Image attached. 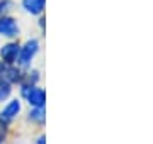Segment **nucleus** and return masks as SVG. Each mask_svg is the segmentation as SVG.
I'll list each match as a JSON object with an SVG mask.
<instances>
[{
  "label": "nucleus",
  "mask_w": 153,
  "mask_h": 144,
  "mask_svg": "<svg viewBox=\"0 0 153 144\" xmlns=\"http://www.w3.org/2000/svg\"><path fill=\"white\" fill-rule=\"evenodd\" d=\"M19 93L29 107H46V90L39 87V83L29 85L22 82L19 83Z\"/></svg>",
  "instance_id": "f257e3e1"
},
{
  "label": "nucleus",
  "mask_w": 153,
  "mask_h": 144,
  "mask_svg": "<svg viewBox=\"0 0 153 144\" xmlns=\"http://www.w3.org/2000/svg\"><path fill=\"white\" fill-rule=\"evenodd\" d=\"M39 49H41V43L39 39L31 37L27 39L26 43L21 44V51H19V58H17V63L22 70H27V68L33 66V61L36 60V56L39 54Z\"/></svg>",
  "instance_id": "f03ea898"
},
{
  "label": "nucleus",
  "mask_w": 153,
  "mask_h": 144,
  "mask_svg": "<svg viewBox=\"0 0 153 144\" xmlns=\"http://www.w3.org/2000/svg\"><path fill=\"white\" fill-rule=\"evenodd\" d=\"M22 114V98H9L0 109V127L7 131L9 126Z\"/></svg>",
  "instance_id": "7ed1b4c3"
},
{
  "label": "nucleus",
  "mask_w": 153,
  "mask_h": 144,
  "mask_svg": "<svg viewBox=\"0 0 153 144\" xmlns=\"http://www.w3.org/2000/svg\"><path fill=\"white\" fill-rule=\"evenodd\" d=\"M21 36V26L12 15L2 14L0 15V37L17 39Z\"/></svg>",
  "instance_id": "20e7f679"
},
{
  "label": "nucleus",
  "mask_w": 153,
  "mask_h": 144,
  "mask_svg": "<svg viewBox=\"0 0 153 144\" xmlns=\"http://www.w3.org/2000/svg\"><path fill=\"white\" fill-rule=\"evenodd\" d=\"M21 51V43L16 39H9V43L0 46V61L5 65H16Z\"/></svg>",
  "instance_id": "39448f33"
},
{
  "label": "nucleus",
  "mask_w": 153,
  "mask_h": 144,
  "mask_svg": "<svg viewBox=\"0 0 153 144\" xmlns=\"http://www.w3.org/2000/svg\"><path fill=\"white\" fill-rule=\"evenodd\" d=\"M24 71L19 65H5L4 66V71H2V76L5 78L9 83L12 85H19L24 80Z\"/></svg>",
  "instance_id": "423d86ee"
},
{
  "label": "nucleus",
  "mask_w": 153,
  "mask_h": 144,
  "mask_svg": "<svg viewBox=\"0 0 153 144\" xmlns=\"http://www.w3.org/2000/svg\"><path fill=\"white\" fill-rule=\"evenodd\" d=\"M21 7L26 14L39 17L46 10V0H21Z\"/></svg>",
  "instance_id": "0eeeda50"
},
{
  "label": "nucleus",
  "mask_w": 153,
  "mask_h": 144,
  "mask_svg": "<svg viewBox=\"0 0 153 144\" xmlns=\"http://www.w3.org/2000/svg\"><path fill=\"white\" fill-rule=\"evenodd\" d=\"M27 122L38 126V127H43L46 124V107H29Z\"/></svg>",
  "instance_id": "6e6552de"
},
{
  "label": "nucleus",
  "mask_w": 153,
  "mask_h": 144,
  "mask_svg": "<svg viewBox=\"0 0 153 144\" xmlns=\"http://www.w3.org/2000/svg\"><path fill=\"white\" fill-rule=\"evenodd\" d=\"M12 92H14V85L9 83L5 78L0 75V104H4L12 97Z\"/></svg>",
  "instance_id": "1a4fd4ad"
},
{
  "label": "nucleus",
  "mask_w": 153,
  "mask_h": 144,
  "mask_svg": "<svg viewBox=\"0 0 153 144\" xmlns=\"http://www.w3.org/2000/svg\"><path fill=\"white\" fill-rule=\"evenodd\" d=\"M39 80H41V71L39 70H36V68H27L26 71H24V83H29V85H38ZM21 82V83H22Z\"/></svg>",
  "instance_id": "9d476101"
},
{
  "label": "nucleus",
  "mask_w": 153,
  "mask_h": 144,
  "mask_svg": "<svg viewBox=\"0 0 153 144\" xmlns=\"http://www.w3.org/2000/svg\"><path fill=\"white\" fill-rule=\"evenodd\" d=\"M10 5H12L10 0H0V15H2V14H5V12L10 9Z\"/></svg>",
  "instance_id": "9b49d317"
},
{
  "label": "nucleus",
  "mask_w": 153,
  "mask_h": 144,
  "mask_svg": "<svg viewBox=\"0 0 153 144\" xmlns=\"http://www.w3.org/2000/svg\"><path fill=\"white\" fill-rule=\"evenodd\" d=\"M38 24H39V29H41V31H44V29H46V17H44L43 14L39 15V19H38Z\"/></svg>",
  "instance_id": "f8f14e48"
},
{
  "label": "nucleus",
  "mask_w": 153,
  "mask_h": 144,
  "mask_svg": "<svg viewBox=\"0 0 153 144\" xmlns=\"http://www.w3.org/2000/svg\"><path fill=\"white\" fill-rule=\"evenodd\" d=\"M36 144H46V134H41V136L36 139Z\"/></svg>",
  "instance_id": "ddd939ff"
}]
</instances>
